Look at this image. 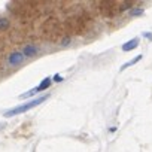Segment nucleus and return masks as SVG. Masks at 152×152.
<instances>
[{"label": "nucleus", "instance_id": "obj_1", "mask_svg": "<svg viewBox=\"0 0 152 152\" xmlns=\"http://www.w3.org/2000/svg\"><path fill=\"white\" fill-rule=\"evenodd\" d=\"M46 99H48L46 96H42V97H37V99H34V100H30L28 103H24V104H21V106H17V107H14V109L8 110V112L5 113V116H6V118H11V116H15V115L24 113V112H27V110H30V109L36 107L37 104L43 103Z\"/></svg>", "mask_w": 152, "mask_h": 152}, {"label": "nucleus", "instance_id": "obj_2", "mask_svg": "<svg viewBox=\"0 0 152 152\" xmlns=\"http://www.w3.org/2000/svg\"><path fill=\"white\" fill-rule=\"evenodd\" d=\"M24 54L23 52H18V51H15V52H12L9 57H8V63L12 66V67H15V66H20L23 61H24Z\"/></svg>", "mask_w": 152, "mask_h": 152}, {"label": "nucleus", "instance_id": "obj_3", "mask_svg": "<svg viewBox=\"0 0 152 152\" xmlns=\"http://www.w3.org/2000/svg\"><path fill=\"white\" fill-rule=\"evenodd\" d=\"M139 42H140L139 37H133L131 40H128V42H125V43L122 45V51H124V52H128V51L137 48V46H139Z\"/></svg>", "mask_w": 152, "mask_h": 152}, {"label": "nucleus", "instance_id": "obj_4", "mask_svg": "<svg viewBox=\"0 0 152 152\" xmlns=\"http://www.w3.org/2000/svg\"><path fill=\"white\" fill-rule=\"evenodd\" d=\"M37 46L36 45H27V46H24V49H23V54H24V57H34L36 54H37Z\"/></svg>", "mask_w": 152, "mask_h": 152}, {"label": "nucleus", "instance_id": "obj_5", "mask_svg": "<svg viewBox=\"0 0 152 152\" xmlns=\"http://www.w3.org/2000/svg\"><path fill=\"white\" fill-rule=\"evenodd\" d=\"M142 57H143V55H136V57H134L133 60H130V61H127L125 64H122V66H121V70H125L127 67H130V66H134V64H137V63H139V61L142 60Z\"/></svg>", "mask_w": 152, "mask_h": 152}, {"label": "nucleus", "instance_id": "obj_6", "mask_svg": "<svg viewBox=\"0 0 152 152\" xmlns=\"http://www.w3.org/2000/svg\"><path fill=\"white\" fill-rule=\"evenodd\" d=\"M51 84H52V79H51V78H45V79L40 82V85L37 87V91H43V90L49 88V87H51Z\"/></svg>", "mask_w": 152, "mask_h": 152}, {"label": "nucleus", "instance_id": "obj_7", "mask_svg": "<svg viewBox=\"0 0 152 152\" xmlns=\"http://www.w3.org/2000/svg\"><path fill=\"white\" fill-rule=\"evenodd\" d=\"M130 15L131 17H139V15H143V8H133L130 11Z\"/></svg>", "mask_w": 152, "mask_h": 152}, {"label": "nucleus", "instance_id": "obj_8", "mask_svg": "<svg viewBox=\"0 0 152 152\" xmlns=\"http://www.w3.org/2000/svg\"><path fill=\"white\" fill-rule=\"evenodd\" d=\"M36 93H39V91H37V88H34V90H30L28 93H24V94H21V96H20V99H21V100H23V99H28V97L34 96Z\"/></svg>", "mask_w": 152, "mask_h": 152}, {"label": "nucleus", "instance_id": "obj_9", "mask_svg": "<svg viewBox=\"0 0 152 152\" xmlns=\"http://www.w3.org/2000/svg\"><path fill=\"white\" fill-rule=\"evenodd\" d=\"M9 27V21L6 18H0V31L2 30H6Z\"/></svg>", "mask_w": 152, "mask_h": 152}, {"label": "nucleus", "instance_id": "obj_10", "mask_svg": "<svg viewBox=\"0 0 152 152\" xmlns=\"http://www.w3.org/2000/svg\"><path fill=\"white\" fill-rule=\"evenodd\" d=\"M54 79H55L57 82H61V81H63V78H61L60 75H55V76H54Z\"/></svg>", "mask_w": 152, "mask_h": 152}, {"label": "nucleus", "instance_id": "obj_11", "mask_svg": "<svg viewBox=\"0 0 152 152\" xmlns=\"http://www.w3.org/2000/svg\"><path fill=\"white\" fill-rule=\"evenodd\" d=\"M143 34H145V36L149 39V40H152V34H151V33H143Z\"/></svg>", "mask_w": 152, "mask_h": 152}]
</instances>
